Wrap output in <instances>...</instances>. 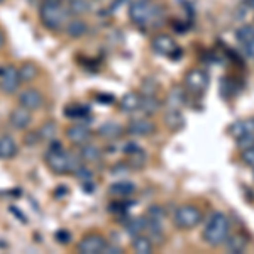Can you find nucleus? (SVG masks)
Instances as JSON below:
<instances>
[{
  "instance_id": "nucleus-1",
  "label": "nucleus",
  "mask_w": 254,
  "mask_h": 254,
  "mask_svg": "<svg viewBox=\"0 0 254 254\" xmlns=\"http://www.w3.org/2000/svg\"><path fill=\"white\" fill-rule=\"evenodd\" d=\"M44 161L55 175L76 173V170L83 165L80 154H73L71 151H66L60 142H51L48 153L44 154Z\"/></svg>"
},
{
  "instance_id": "nucleus-2",
  "label": "nucleus",
  "mask_w": 254,
  "mask_h": 254,
  "mask_svg": "<svg viewBox=\"0 0 254 254\" xmlns=\"http://www.w3.org/2000/svg\"><path fill=\"white\" fill-rule=\"evenodd\" d=\"M39 19L41 24L51 32L64 31L68 20L69 12L64 2L61 0H43L39 7Z\"/></svg>"
},
{
  "instance_id": "nucleus-3",
  "label": "nucleus",
  "mask_w": 254,
  "mask_h": 254,
  "mask_svg": "<svg viewBox=\"0 0 254 254\" xmlns=\"http://www.w3.org/2000/svg\"><path fill=\"white\" fill-rule=\"evenodd\" d=\"M229 231H231L229 217L222 214V212H214L208 217L205 227H203L202 237L210 248H219V246H224L225 239L229 236Z\"/></svg>"
},
{
  "instance_id": "nucleus-4",
  "label": "nucleus",
  "mask_w": 254,
  "mask_h": 254,
  "mask_svg": "<svg viewBox=\"0 0 254 254\" xmlns=\"http://www.w3.org/2000/svg\"><path fill=\"white\" fill-rule=\"evenodd\" d=\"M159 12V7L151 3L149 0H132L129 5V19L136 26L144 27L158 19Z\"/></svg>"
},
{
  "instance_id": "nucleus-5",
  "label": "nucleus",
  "mask_w": 254,
  "mask_h": 254,
  "mask_svg": "<svg viewBox=\"0 0 254 254\" xmlns=\"http://www.w3.org/2000/svg\"><path fill=\"white\" fill-rule=\"evenodd\" d=\"M202 219H203L202 210L196 205H191V203H183V205L176 207L175 215H173L175 225L178 229H182V231L195 229L196 225L202 222Z\"/></svg>"
},
{
  "instance_id": "nucleus-6",
  "label": "nucleus",
  "mask_w": 254,
  "mask_h": 254,
  "mask_svg": "<svg viewBox=\"0 0 254 254\" xmlns=\"http://www.w3.org/2000/svg\"><path fill=\"white\" fill-rule=\"evenodd\" d=\"M187 92H190L191 95L202 97L207 92L208 85H210V76L205 69L202 68H193L190 71H187L185 80H183Z\"/></svg>"
},
{
  "instance_id": "nucleus-7",
  "label": "nucleus",
  "mask_w": 254,
  "mask_h": 254,
  "mask_svg": "<svg viewBox=\"0 0 254 254\" xmlns=\"http://www.w3.org/2000/svg\"><path fill=\"white\" fill-rule=\"evenodd\" d=\"M151 48L153 51L159 56H165V58H178L182 55V49L178 48L176 41L171 38L170 34H158L151 39Z\"/></svg>"
},
{
  "instance_id": "nucleus-8",
  "label": "nucleus",
  "mask_w": 254,
  "mask_h": 254,
  "mask_svg": "<svg viewBox=\"0 0 254 254\" xmlns=\"http://www.w3.org/2000/svg\"><path fill=\"white\" fill-rule=\"evenodd\" d=\"M20 76H19V68L14 64H3L0 68V90L5 95H14L20 87Z\"/></svg>"
},
{
  "instance_id": "nucleus-9",
  "label": "nucleus",
  "mask_w": 254,
  "mask_h": 254,
  "mask_svg": "<svg viewBox=\"0 0 254 254\" xmlns=\"http://www.w3.org/2000/svg\"><path fill=\"white\" fill-rule=\"evenodd\" d=\"M156 124H154L151 119H132V121L127 124L126 130L129 136L132 137H147V136H153L156 132Z\"/></svg>"
},
{
  "instance_id": "nucleus-10",
  "label": "nucleus",
  "mask_w": 254,
  "mask_h": 254,
  "mask_svg": "<svg viewBox=\"0 0 254 254\" xmlns=\"http://www.w3.org/2000/svg\"><path fill=\"white\" fill-rule=\"evenodd\" d=\"M105 246H107V241L104 239V236L87 234L78 243L76 249H78L81 254H102L105 251Z\"/></svg>"
},
{
  "instance_id": "nucleus-11",
  "label": "nucleus",
  "mask_w": 254,
  "mask_h": 254,
  "mask_svg": "<svg viewBox=\"0 0 254 254\" xmlns=\"http://www.w3.org/2000/svg\"><path fill=\"white\" fill-rule=\"evenodd\" d=\"M19 105L26 107L27 110H31V112H36V110L43 109L44 97L38 88L22 90V92L19 93Z\"/></svg>"
},
{
  "instance_id": "nucleus-12",
  "label": "nucleus",
  "mask_w": 254,
  "mask_h": 254,
  "mask_svg": "<svg viewBox=\"0 0 254 254\" xmlns=\"http://www.w3.org/2000/svg\"><path fill=\"white\" fill-rule=\"evenodd\" d=\"M64 134H66L68 141L76 147H80V146H83L92 141V130H90L85 124H81V122L80 124H73V126L66 127V132Z\"/></svg>"
},
{
  "instance_id": "nucleus-13",
  "label": "nucleus",
  "mask_w": 254,
  "mask_h": 254,
  "mask_svg": "<svg viewBox=\"0 0 254 254\" xmlns=\"http://www.w3.org/2000/svg\"><path fill=\"white\" fill-rule=\"evenodd\" d=\"M9 124L17 130H24L27 129L32 124V112L27 110L22 105H17L15 109L10 110L9 114Z\"/></svg>"
},
{
  "instance_id": "nucleus-14",
  "label": "nucleus",
  "mask_w": 254,
  "mask_h": 254,
  "mask_svg": "<svg viewBox=\"0 0 254 254\" xmlns=\"http://www.w3.org/2000/svg\"><path fill=\"white\" fill-rule=\"evenodd\" d=\"M80 158L85 165H97V163L102 161L104 158V151H102L100 146L93 144V142H87V144L80 146Z\"/></svg>"
},
{
  "instance_id": "nucleus-15",
  "label": "nucleus",
  "mask_w": 254,
  "mask_h": 254,
  "mask_svg": "<svg viewBox=\"0 0 254 254\" xmlns=\"http://www.w3.org/2000/svg\"><path fill=\"white\" fill-rule=\"evenodd\" d=\"M64 32H66L71 39H80V38H83V36H87L88 22L83 17H73L68 20L66 27H64Z\"/></svg>"
},
{
  "instance_id": "nucleus-16",
  "label": "nucleus",
  "mask_w": 254,
  "mask_h": 254,
  "mask_svg": "<svg viewBox=\"0 0 254 254\" xmlns=\"http://www.w3.org/2000/svg\"><path fill=\"white\" fill-rule=\"evenodd\" d=\"M248 237H246L243 232H236V234H231L227 236V239H225V249H227V253H232V254H241L246 251V248H248Z\"/></svg>"
},
{
  "instance_id": "nucleus-17",
  "label": "nucleus",
  "mask_w": 254,
  "mask_h": 254,
  "mask_svg": "<svg viewBox=\"0 0 254 254\" xmlns=\"http://www.w3.org/2000/svg\"><path fill=\"white\" fill-rule=\"evenodd\" d=\"M126 163L127 166H129V170H142L146 165H147V153L144 149H141V147H136V149L129 151V153H126Z\"/></svg>"
},
{
  "instance_id": "nucleus-18",
  "label": "nucleus",
  "mask_w": 254,
  "mask_h": 254,
  "mask_svg": "<svg viewBox=\"0 0 254 254\" xmlns=\"http://www.w3.org/2000/svg\"><path fill=\"white\" fill-rule=\"evenodd\" d=\"M141 100H142V95L139 92H127L126 95L122 97L119 107L126 114H134V112H137V110H141Z\"/></svg>"
},
{
  "instance_id": "nucleus-19",
  "label": "nucleus",
  "mask_w": 254,
  "mask_h": 254,
  "mask_svg": "<svg viewBox=\"0 0 254 254\" xmlns=\"http://www.w3.org/2000/svg\"><path fill=\"white\" fill-rule=\"evenodd\" d=\"M19 153L17 141L9 134L0 136V159H12L15 158Z\"/></svg>"
},
{
  "instance_id": "nucleus-20",
  "label": "nucleus",
  "mask_w": 254,
  "mask_h": 254,
  "mask_svg": "<svg viewBox=\"0 0 254 254\" xmlns=\"http://www.w3.org/2000/svg\"><path fill=\"white\" fill-rule=\"evenodd\" d=\"M97 134L100 136L102 139H105V141H116L124 134V127L121 124H117V122L110 121V122H105V124H102L98 127Z\"/></svg>"
},
{
  "instance_id": "nucleus-21",
  "label": "nucleus",
  "mask_w": 254,
  "mask_h": 254,
  "mask_svg": "<svg viewBox=\"0 0 254 254\" xmlns=\"http://www.w3.org/2000/svg\"><path fill=\"white\" fill-rule=\"evenodd\" d=\"M229 134H231L234 139H239L246 136V134H251L254 132V119H239L236 121L234 124L229 126Z\"/></svg>"
},
{
  "instance_id": "nucleus-22",
  "label": "nucleus",
  "mask_w": 254,
  "mask_h": 254,
  "mask_svg": "<svg viewBox=\"0 0 254 254\" xmlns=\"http://www.w3.org/2000/svg\"><path fill=\"white\" fill-rule=\"evenodd\" d=\"M165 124L168 129L173 130V132H180V130L187 126V121L180 109H170L165 114Z\"/></svg>"
},
{
  "instance_id": "nucleus-23",
  "label": "nucleus",
  "mask_w": 254,
  "mask_h": 254,
  "mask_svg": "<svg viewBox=\"0 0 254 254\" xmlns=\"http://www.w3.org/2000/svg\"><path fill=\"white\" fill-rule=\"evenodd\" d=\"M136 191V185L132 182H116L109 188V193L117 198H127Z\"/></svg>"
},
{
  "instance_id": "nucleus-24",
  "label": "nucleus",
  "mask_w": 254,
  "mask_h": 254,
  "mask_svg": "<svg viewBox=\"0 0 254 254\" xmlns=\"http://www.w3.org/2000/svg\"><path fill=\"white\" fill-rule=\"evenodd\" d=\"M19 76L22 83H31L39 76V66L32 61H24L19 66Z\"/></svg>"
},
{
  "instance_id": "nucleus-25",
  "label": "nucleus",
  "mask_w": 254,
  "mask_h": 254,
  "mask_svg": "<svg viewBox=\"0 0 254 254\" xmlns=\"http://www.w3.org/2000/svg\"><path fill=\"white\" fill-rule=\"evenodd\" d=\"M66 7L69 15H73V17H83L92 10V5H90L88 0H69Z\"/></svg>"
},
{
  "instance_id": "nucleus-26",
  "label": "nucleus",
  "mask_w": 254,
  "mask_h": 254,
  "mask_svg": "<svg viewBox=\"0 0 254 254\" xmlns=\"http://www.w3.org/2000/svg\"><path fill=\"white\" fill-rule=\"evenodd\" d=\"M132 249L137 254H151L154 249V243L151 241V237L139 234L132 237Z\"/></svg>"
},
{
  "instance_id": "nucleus-27",
  "label": "nucleus",
  "mask_w": 254,
  "mask_h": 254,
  "mask_svg": "<svg viewBox=\"0 0 254 254\" xmlns=\"http://www.w3.org/2000/svg\"><path fill=\"white\" fill-rule=\"evenodd\" d=\"M159 109H161V100H159L156 95H142L141 110L146 114V116H154Z\"/></svg>"
},
{
  "instance_id": "nucleus-28",
  "label": "nucleus",
  "mask_w": 254,
  "mask_h": 254,
  "mask_svg": "<svg viewBox=\"0 0 254 254\" xmlns=\"http://www.w3.org/2000/svg\"><path fill=\"white\" fill-rule=\"evenodd\" d=\"M36 132H38V136H39L41 141L51 142L53 139L56 137V134H58V124H56L55 121H46L38 130H36Z\"/></svg>"
},
{
  "instance_id": "nucleus-29",
  "label": "nucleus",
  "mask_w": 254,
  "mask_h": 254,
  "mask_svg": "<svg viewBox=\"0 0 254 254\" xmlns=\"http://www.w3.org/2000/svg\"><path fill=\"white\" fill-rule=\"evenodd\" d=\"M163 219H165V208L163 207L151 205L149 208H147V214H146L147 225H161Z\"/></svg>"
},
{
  "instance_id": "nucleus-30",
  "label": "nucleus",
  "mask_w": 254,
  "mask_h": 254,
  "mask_svg": "<svg viewBox=\"0 0 254 254\" xmlns=\"http://www.w3.org/2000/svg\"><path fill=\"white\" fill-rule=\"evenodd\" d=\"M90 114V109L81 104H69L64 107V116L68 119H83Z\"/></svg>"
},
{
  "instance_id": "nucleus-31",
  "label": "nucleus",
  "mask_w": 254,
  "mask_h": 254,
  "mask_svg": "<svg viewBox=\"0 0 254 254\" xmlns=\"http://www.w3.org/2000/svg\"><path fill=\"white\" fill-rule=\"evenodd\" d=\"M236 39H237V43H241L243 46H246L248 43H251L254 39V26H251V24L241 26L239 29L236 31Z\"/></svg>"
},
{
  "instance_id": "nucleus-32",
  "label": "nucleus",
  "mask_w": 254,
  "mask_h": 254,
  "mask_svg": "<svg viewBox=\"0 0 254 254\" xmlns=\"http://www.w3.org/2000/svg\"><path fill=\"white\" fill-rule=\"evenodd\" d=\"M220 92H222L224 97L232 98V97H236L237 93L241 92V87H239V85H236L234 80L222 78V81H220Z\"/></svg>"
},
{
  "instance_id": "nucleus-33",
  "label": "nucleus",
  "mask_w": 254,
  "mask_h": 254,
  "mask_svg": "<svg viewBox=\"0 0 254 254\" xmlns=\"http://www.w3.org/2000/svg\"><path fill=\"white\" fill-rule=\"evenodd\" d=\"M144 231H147V220L146 217H137V219L130 220L129 225H127V232H129L130 236H139L142 234Z\"/></svg>"
},
{
  "instance_id": "nucleus-34",
  "label": "nucleus",
  "mask_w": 254,
  "mask_h": 254,
  "mask_svg": "<svg viewBox=\"0 0 254 254\" xmlns=\"http://www.w3.org/2000/svg\"><path fill=\"white\" fill-rule=\"evenodd\" d=\"M168 105L171 109H178V105H182L185 102V92L182 88H173L168 95Z\"/></svg>"
},
{
  "instance_id": "nucleus-35",
  "label": "nucleus",
  "mask_w": 254,
  "mask_h": 254,
  "mask_svg": "<svg viewBox=\"0 0 254 254\" xmlns=\"http://www.w3.org/2000/svg\"><path fill=\"white\" fill-rule=\"evenodd\" d=\"M158 88H159V85H158V81L153 78V76H149V78H146L144 80V83H142V95H156V92H158Z\"/></svg>"
},
{
  "instance_id": "nucleus-36",
  "label": "nucleus",
  "mask_w": 254,
  "mask_h": 254,
  "mask_svg": "<svg viewBox=\"0 0 254 254\" xmlns=\"http://www.w3.org/2000/svg\"><path fill=\"white\" fill-rule=\"evenodd\" d=\"M236 141H237V147H239L241 151L249 149V147H254V132L246 134V136L236 139Z\"/></svg>"
},
{
  "instance_id": "nucleus-37",
  "label": "nucleus",
  "mask_w": 254,
  "mask_h": 254,
  "mask_svg": "<svg viewBox=\"0 0 254 254\" xmlns=\"http://www.w3.org/2000/svg\"><path fill=\"white\" fill-rule=\"evenodd\" d=\"M241 159H243L244 165L254 168V147H249V149H244L243 154H241Z\"/></svg>"
},
{
  "instance_id": "nucleus-38",
  "label": "nucleus",
  "mask_w": 254,
  "mask_h": 254,
  "mask_svg": "<svg viewBox=\"0 0 254 254\" xmlns=\"http://www.w3.org/2000/svg\"><path fill=\"white\" fill-rule=\"evenodd\" d=\"M69 237H71V234H69L68 231H58V232H56V239H58L61 244L69 243Z\"/></svg>"
},
{
  "instance_id": "nucleus-39",
  "label": "nucleus",
  "mask_w": 254,
  "mask_h": 254,
  "mask_svg": "<svg viewBox=\"0 0 254 254\" xmlns=\"http://www.w3.org/2000/svg\"><path fill=\"white\" fill-rule=\"evenodd\" d=\"M244 51H246V55L249 56V58H253L254 60V39L251 41V43H248L244 46Z\"/></svg>"
},
{
  "instance_id": "nucleus-40",
  "label": "nucleus",
  "mask_w": 254,
  "mask_h": 254,
  "mask_svg": "<svg viewBox=\"0 0 254 254\" xmlns=\"http://www.w3.org/2000/svg\"><path fill=\"white\" fill-rule=\"evenodd\" d=\"M3 44H5V38H3V34L0 32V49L3 48Z\"/></svg>"
},
{
  "instance_id": "nucleus-41",
  "label": "nucleus",
  "mask_w": 254,
  "mask_h": 254,
  "mask_svg": "<svg viewBox=\"0 0 254 254\" xmlns=\"http://www.w3.org/2000/svg\"><path fill=\"white\" fill-rule=\"evenodd\" d=\"M248 3L249 5H254V0H248Z\"/></svg>"
},
{
  "instance_id": "nucleus-42",
  "label": "nucleus",
  "mask_w": 254,
  "mask_h": 254,
  "mask_svg": "<svg viewBox=\"0 0 254 254\" xmlns=\"http://www.w3.org/2000/svg\"><path fill=\"white\" fill-rule=\"evenodd\" d=\"M97 2H105V0H97Z\"/></svg>"
},
{
  "instance_id": "nucleus-43",
  "label": "nucleus",
  "mask_w": 254,
  "mask_h": 254,
  "mask_svg": "<svg viewBox=\"0 0 254 254\" xmlns=\"http://www.w3.org/2000/svg\"><path fill=\"white\" fill-rule=\"evenodd\" d=\"M3 2H5V0H0V3H3Z\"/></svg>"
},
{
  "instance_id": "nucleus-44",
  "label": "nucleus",
  "mask_w": 254,
  "mask_h": 254,
  "mask_svg": "<svg viewBox=\"0 0 254 254\" xmlns=\"http://www.w3.org/2000/svg\"><path fill=\"white\" fill-rule=\"evenodd\" d=\"M253 119H254V117H253Z\"/></svg>"
},
{
  "instance_id": "nucleus-45",
  "label": "nucleus",
  "mask_w": 254,
  "mask_h": 254,
  "mask_svg": "<svg viewBox=\"0 0 254 254\" xmlns=\"http://www.w3.org/2000/svg\"><path fill=\"white\" fill-rule=\"evenodd\" d=\"M253 176H254V175H253Z\"/></svg>"
}]
</instances>
